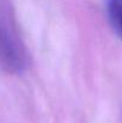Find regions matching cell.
Here are the masks:
<instances>
[{"mask_svg": "<svg viewBox=\"0 0 122 123\" xmlns=\"http://www.w3.org/2000/svg\"><path fill=\"white\" fill-rule=\"evenodd\" d=\"M26 53L13 26L0 17V68L10 74L24 71Z\"/></svg>", "mask_w": 122, "mask_h": 123, "instance_id": "obj_1", "label": "cell"}, {"mask_svg": "<svg viewBox=\"0 0 122 123\" xmlns=\"http://www.w3.org/2000/svg\"><path fill=\"white\" fill-rule=\"evenodd\" d=\"M107 12L114 32L122 41V0H108Z\"/></svg>", "mask_w": 122, "mask_h": 123, "instance_id": "obj_2", "label": "cell"}]
</instances>
